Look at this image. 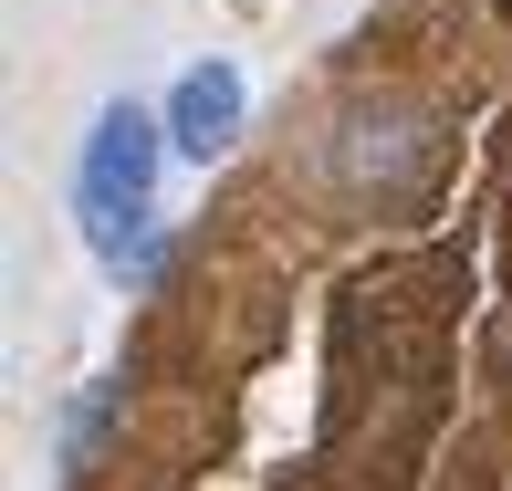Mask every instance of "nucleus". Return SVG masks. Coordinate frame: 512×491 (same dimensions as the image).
Masks as SVG:
<instances>
[{"instance_id":"f257e3e1","label":"nucleus","mask_w":512,"mask_h":491,"mask_svg":"<svg viewBox=\"0 0 512 491\" xmlns=\"http://www.w3.org/2000/svg\"><path fill=\"white\" fill-rule=\"evenodd\" d=\"M157 147H168V126H157L147 105H105V115H95V136H84V168H74V209H84V230L136 220V209H147Z\"/></svg>"},{"instance_id":"7ed1b4c3","label":"nucleus","mask_w":512,"mask_h":491,"mask_svg":"<svg viewBox=\"0 0 512 491\" xmlns=\"http://www.w3.org/2000/svg\"><path fill=\"white\" fill-rule=\"evenodd\" d=\"M335 168H345V189H429L439 178V136H418V126H345V147H335Z\"/></svg>"},{"instance_id":"0eeeda50","label":"nucleus","mask_w":512,"mask_h":491,"mask_svg":"<svg viewBox=\"0 0 512 491\" xmlns=\"http://www.w3.org/2000/svg\"><path fill=\"white\" fill-rule=\"evenodd\" d=\"M492 11H502V21H512V0H492Z\"/></svg>"},{"instance_id":"423d86ee","label":"nucleus","mask_w":512,"mask_h":491,"mask_svg":"<svg viewBox=\"0 0 512 491\" xmlns=\"http://www.w3.org/2000/svg\"><path fill=\"white\" fill-rule=\"evenodd\" d=\"M272 491H335V481H324V471H293V481H272Z\"/></svg>"},{"instance_id":"39448f33","label":"nucleus","mask_w":512,"mask_h":491,"mask_svg":"<svg viewBox=\"0 0 512 491\" xmlns=\"http://www.w3.org/2000/svg\"><path fill=\"white\" fill-rule=\"evenodd\" d=\"M481 377H492V387H502V397H512V314H502V324H492V345H481Z\"/></svg>"},{"instance_id":"f03ea898","label":"nucleus","mask_w":512,"mask_h":491,"mask_svg":"<svg viewBox=\"0 0 512 491\" xmlns=\"http://www.w3.org/2000/svg\"><path fill=\"white\" fill-rule=\"evenodd\" d=\"M241 74H230V63H189V74H178V95H168V147H189L199 168L209 157H230V136H241Z\"/></svg>"},{"instance_id":"20e7f679","label":"nucleus","mask_w":512,"mask_h":491,"mask_svg":"<svg viewBox=\"0 0 512 491\" xmlns=\"http://www.w3.org/2000/svg\"><path fill=\"white\" fill-rule=\"evenodd\" d=\"M115 418H126V387H84L74 408H63V439H53V460H63V481H95V460H105V439H115Z\"/></svg>"}]
</instances>
